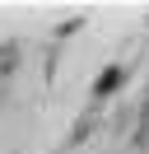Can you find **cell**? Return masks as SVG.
I'll return each instance as SVG.
<instances>
[{"label": "cell", "mask_w": 149, "mask_h": 154, "mask_svg": "<svg viewBox=\"0 0 149 154\" xmlns=\"http://www.w3.org/2000/svg\"><path fill=\"white\" fill-rule=\"evenodd\" d=\"M117 84H126V66H117V61H112V66L102 70L98 79H93V94H98V98H107V94H117Z\"/></svg>", "instance_id": "1"}, {"label": "cell", "mask_w": 149, "mask_h": 154, "mask_svg": "<svg viewBox=\"0 0 149 154\" xmlns=\"http://www.w3.org/2000/svg\"><path fill=\"white\" fill-rule=\"evenodd\" d=\"M140 117H144V126H149V103H144V112H140Z\"/></svg>", "instance_id": "3"}, {"label": "cell", "mask_w": 149, "mask_h": 154, "mask_svg": "<svg viewBox=\"0 0 149 154\" xmlns=\"http://www.w3.org/2000/svg\"><path fill=\"white\" fill-rule=\"evenodd\" d=\"M14 70H19V51L14 47H0V79H9Z\"/></svg>", "instance_id": "2"}]
</instances>
